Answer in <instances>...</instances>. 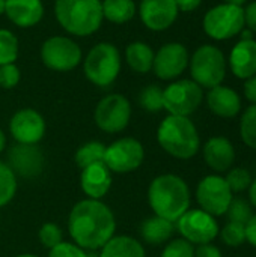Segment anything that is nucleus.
<instances>
[{
  "label": "nucleus",
  "instance_id": "38",
  "mask_svg": "<svg viewBox=\"0 0 256 257\" xmlns=\"http://www.w3.org/2000/svg\"><path fill=\"white\" fill-rule=\"evenodd\" d=\"M88 251L75 245L74 242H65L62 241L56 247L50 248L48 257H86Z\"/></svg>",
  "mask_w": 256,
  "mask_h": 257
},
{
  "label": "nucleus",
  "instance_id": "9",
  "mask_svg": "<svg viewBox=\"0 0 256 257\" xmlns=\"http://www.w3.org/2000/svg\"><path fill=\"white\" fill-rule=\"evenodd\" d=\"M131 119V104L121 93L104 96L95 107L94 120L97 126L107 134L124 131Z\"/></svg>",
  "mask_w": 256,
  "mask_h": 257
},
{
  "label": "nucleus",
  "instance_id": "11",
  "mask_svg": "<svg viewBox=\"0 0 256 257\" xmlns=\"http://www.w3.org/2000/svg\"><path fill=\"white\" fill-rule=\"evenodd\" d=\"M44 65L57 72H68L81 62V48L66 36H51L41 47Z\"/></svg>",
  "mask_w": 256,
  "mask_h": 257
},
{
  "label": "nucleus",
  "instance_id": "24",
  "mask_svg": "<svg viewBox=\"0 0 256 257\" xmlns=\"http://www.w3.org/2000/svg\"><path fill=\"white\" fill-rule=\"evenodd\" d=\"M100 257H145V248L133 236L119 235L110 238L103 245Z\"/></svg>",
  "mask_w": 256,
  "mask_h": 257
},
{
  "label": "nucleus",
  "instance_id": "25",
  "mask_svg": "<svg viewBox=\"0 0 256 257\" xmlns=\"http://www.w3.org/2000/svg\"><path fill=\"white\" fill-rule=\"evenodd\" d=\"M154 54L155 53L152 51V48L140 41L131 42L125 48V60L128 66L137 74H146L152 71Z\"/></svg>",
  "mask_w": 256,
  "mask_h": 257
},
{
  "label": "nucleus",
  "instance_id": "30",
  "mask_svg": "<svg viewBox=\"0 0 256 257\" xmlns=\"http://www.w3.org/2000/svg\"><path fill=\"white\" fill-rule=\"evenodd\" d=\"M18 57V39L8 30L0 29V65L15 63Z\"/></svg>",
  "mask_w": 256,
  "mask_h": 257
},
{
  "label": "nucleus",
  "instance_id": "4",
  "mask_svg": "<svg viewBox=\"0 0 256 257\" xmlns=\"http://www.w3.org/2000/svg\"><path fill=\"white\" fill-rule=\"evenodd\" d=\"M54 15L60 27L75 36L95 33L104 20L101 0H56Z\"/></svg>",
  "mask_w": 256,
  "mask_h": 257
},
{
  "label": "nucleus",
  "instance_id": "47",
  "mask_svg": "<svg viewBox=\"0 0 256 257\" xmlns=\"http://www.w3.org/2000/svg\"><path fill=\"white\" fill-rule=\"evenodd\" d=\"M5 5H6V0H0V15L5 14Z\"/></svg>",
  "mask_w": 256,
  "mask_h": 257
},
{
  "label": "nucleus",
  "instance_id": "23",
  "mask_svg": "<svg viewBox=\"0 0 256 257\" xmlns=\"http://www.w3.org/2000/svg\"><path fill=\"white\" fill-rule=\"evenodd\" d=\"M174 232H175V224L157 215H152L143 220L140 226V236L143 242L154 245V247L169 242Z\"/></svg>",
  "mask_w": 256,
  "mask_h": 257
},
{
  "label": "nucleus",
  "instance_id": "21",
  "mask_svg": "<svg viewBox=\"0 0 256 257\" xmlns=\"http://www.w3.org/2000/svg\"><path fill=\"white\" fill-rule=\"evenodd\" d=\"M229 66L235 77L247 80L256 75V41L241 39L231 51Z\"/></svg>",
  "mask_w": 256,
  "mask_h": 257
},
{
  "label": "nucleus",
  "instance_id": "26",
  "mask_svg": "<svg viewBox=\"0 0 256 257\" xmlns=\"http://www.w3.org/2000/svg\"><path fill=\"white\" fill-rule=\"evenodd\" d=\"M103 17L113 24H125L136 15L134 0H103Z\"/></svg>",
  "mask_w": 256,
  "mask_h": 257
},
{
  "label": "nucleus",
  "instance_id": "41",
  "mask_svg": "<svg viewBox=\"0 0 256 257\" xmlns=\"http://www.w3.org/2000/svg\"><path fill=\"white\" fill-rule=\"evenodd\" d=\"M244 96L252 104H256V75L246 80V83H244Z\"/></svg>",
  "mask_w": 256,
  "mask_h": 257
},
{
  "label": "nucleus",
  "instance_id": "8",
  "mask_svg": "<svg viewBox=\"0 0 256 257\" xmlns=\"http://www.w3.org/2000/svg\"><path fill=\"white\" fill-rule=\"evenodd\" d=\"M202 87L193 80H178L163 89V107L169 114L189 117L202 104Z\"/></svg>",
  "mask_w": 256,
  "mask_h": 257
},
{
  "label": "nucleus",
  "instance_id": "6",
  "mask_svg": "<svg viewBox=\"0 0 256 257\" xmlns=\"http://www.w3.org/2000/svg\"><path fill=\"white\" fill-rule=\"evenodd\" d=\"M190 74L201 87L213 89L220 86L226 77V59L220 48L214 45L199 47L190 57Z\"/></svg>",
  "mask_w": 256,
  "mask_h": 257
},
{
  "label": "nucleus",
  "instance_id": "14",
  "mask_svg": "<svg viewBox=\"0 0 256 257\" xmlns=\"http://www.w3.org/2000/svg\"><path fill=\"white\" fill-rule=\"evenodd\" d=\"M9 133L17 143L38 145L45 136V120L33 108H21L9 120Z\"/></svg>",
  "mask_w": 256,
  "mask_h": 257
},
{
  "label": "nucleus",
  "instance_id": "46",
  "mask_svg": "<svg viewBox=\"0 0 256 257\" xmlns=\"http://www.w3.org/2000/svg\"><path fill=\"white\" fill-rule=\"evenodd\" d=\"M246 2H247V0H225V3L235 5V6H241V8H243V5H244Z\"/></svg>",
  "mask_w": 256,
  "mask_h": 257
},
{
  "label": "nucleus",
  "instance_id": "5",
  "mask_svg": "<svg viewBox=\"0 0 256 257\" xmlns=\"http://www.w3.org/2000/svg\"><path fill=\"white\" fill-rule=\"evenodd\" d=\"M86 78L98 86L109 87L119 75L121 71V53L116 45L110 42H100L91 48L84 59Z\"/></svg>",
  "mask_w": 256,
  "mask_h": 257
},
{
  "label": "nucleus",
  "instance_id": "36",
  "mask_svg": "<svg viewBox=\"0 0 256 257\" xmlns=\"http://www.w3.org/2000/svg\"><path fill=\"white\" fill-rule=\"evenodd\" d=\"M161 257H195V247L183 238L174 239L166 244L161 251Z\"/></svg>",
  "mask_w": 256,
  "mask_h": 257
},
{
  "label": "nucleus",
  "instance_id": "28",
  "mask_svg": "<svg viewBox=\"0 0 256 257\" xmlns=\"http://www.w3.org/2000/svg\"><path fill=\"white\" fill-rule=\"evenodd\" d=\"M17 193V176L6 163L0 161V208L12 202Z\"/></svg>",
  "mask_w": 256,
  "mask_h": 257
},
{
  "label": "nucleus",
  "instance_id": "22",
  "mask_svg": "<svg viewBox=\"0 0 256 257\" xmlns=\"http://www.w3.org/2000/svg\"><path fill=\"white\" fill-rule=\"evenodd\" d=\"M207 104L216 116L225 119L235 117L241 110V99L238 93L234 89L222 84L210 89L207 95Z\"/></svg>",
  "mask_w": 256,
  "mask_h": 257
},
{
  "label": "nucleus",
  "instance_id": "3",
  "mask_svg": "<svg viewBox=\"0 0 256 257\" xmlns=\"http://www.w3.org/2000/svg\"><path fill=\"white\" fill-rule=\"evenodd\" d=\"M157 142L161 149L174 158L190 160L201 148L199 133L195 123L184 116L169 114L157 130Z\"/></svg>",
  "mask_w": 256,
  "mask_h": 257
},
{
  "label": "nucleus",
  "instance_id": "7",
  "mask_svg": "<svg viewBox=\"0 0 256 257\" xmlns=\"http://www.w3.org/2000/svg\"><path fill=\"white\" fill-rule=\"evenodd\" d=\"M244 26V8L229 3L211 8L204 17L205 33L216 41L234 38L243 32Z\"/></svg>",
  "mask_w": 256,
  "mask_h": 257
},
{
  "label": "nucleus",
  "instance_id": "16",
  "mask_svg": "<svg viewBox=\"0 0 256 257\" xmlns=\"http://www.w3.org/2000/svg\"><path fill=\"white\" fill-rule=\"evenodd\" d=\"M44 154L38 145L17 143L8 151V166L15 176L24 179H33L44 170Z\"/></svg>",
  "mask_w": 256,
  "mask_h": 257
},
{
  "label": "nucleus",
  "instance_id": "29",
  "mask_svg": "<svg viewBox=\"0 0 256 257\" xmlns=\"http://www.w3.org/2000/svg\"><path fill=\"white\" fill-rule=\"evenodd\" d=\"M139 104L143 110L149 113H157L163 110V89L157 84H149L143 87L139 93Z\"/></svg>",
  "mask_w": 256,
  "mask_h": 257
},
{
  "label": "nucleus",
  "instance_id": "19",
  "mask_svg": "<svg viewBox=\"0 0 256 257\" xmlns=\"http://www.w3.org/2000/svg\"><path fill=\"white\" fill-rule=\"evenodd\" d=\"M204 160L210 169L214 172H226L235 161V149L231 140L217 136L207 140L202 149Z\"/></svg>",
  "mask_w": 256,
  "mask_h": 257
},
{
  "label": "nucleus",
  "instance_id": "12",
  "mask_svg": "<svg viewBox=\"0 0 256 257\" xmlns=\"http://www.w3.org/2000/svg\"><path fill=\"white\" fill-rule=\"evenodd\" d=\"M177 229L183 239L193 245L210 244L219 236V224L213 215L202 209H189L177 220Z\"/></svg>",
  "mask_w": 256,
  "mask_h": 257
},
{
  "label": "nucleus",
  "instance_id": "42",
  "mask_svg": "<svg viewBox=\"0 0 256 257\" xmlns=\"http://www.w3.org/2000/svg\"><path fill=\"white\" fill-rule=\"evenodd\" d=\"M175 3H177L178 11H181V12H192V11L199 8L202 0H175Z\"/></svg>",
  "mask_w": 256,
  "mask_h": 257
},
{
  "label": "nucleus",
  "instance_id": "35",
  "mask_svg": "<svg viewBox=\"0 0 256 257\" xmlns=\"http://www.w3.org/2000/svg\"><path fill=\"white\" fill-rule=\"evenodd\" d=\"M38 238H39V242L45 248L50 250L63 241V232L56 223H45L41 226V229L38 232Z\"/></svg>",
  "mask_w": 256,
  "mask_h": 257
},
{
  "label": "nucleus",
  "instance_id": "1",
  "mask_svg": "<svg viewBox=\"0 0 256 257\" xmlns=\"http://www.w3.org/2000/svg\"><path fill=\"white\" fill-rule=\"evenodd\" d=\"M115 215L101 200L84 199L72 206L68 217V233L80 248L98 251L115 236Z\"/></svg>",
  "mask_w": 256,
  "mask_h": 257
},
{
  "label": "nucleus",
  "instance_id": "48",
  "mask_svg": "<svg viewBox=\"0 0 256 257\" xmlns=\"http://www.w3.org/2000/svg\"><path fill=\"white\" fill-rule=\"evenodd\" d=\"M86 257H100V253H97V251H88Z\"/></svg>",
  "mask_w": 256,
  "mask_h": 257
},
{
  "label": "nucleus",
  "instance_id": "40",
  "mask_svg": "<svg viewBox=\"0 0 256 257\" xmlns=\"http://www.w3.org/2000/svg\"><path fill=\"white\" fill-rule=\"evenodd\" d=\"M244 24H247L252 33H256V2L249 3L244 8Z\"/></svg>",
  "mask_w": 256,
  "mask_h": 257
},
{
  "label": "nucleus",
  "instance_id": "44",
  "mask_svg": "<svg viewBox=\"0 0 256 257\" xmlns=\"http://www.w3.org/2000/svg\"><path fill=\"white\" fill-rule=\"evenodd\" d=\"M249 199H250V205L256 208V178L252 179V184L249 187Z\"/></svg>",
  "mask_w": 256,
  "mask_h": 257
},
{
  "label": "nucleus",
  "instance_id": "32",
  "mask_svg": "<svg viewBox=\"0 0 256 257\" xmlns=\"http://www.w3.org/2000/svg\"><path fill=\"white\" fill-rule=\"evenodd\" d=\"M229 221L232 223H238V224H247L249 220L253 217V211H252V205L244 200V199H234L229 203V208L226 211Z\"/></svg>",
  "mask_w": 256,
  "mask_h": 257
},
{
  "label": "nucleus",
  "instance_id": "39",
  "mask_svg": "<svg viewBox=\"0 0 256 257\" xmlns=\"http://www.w3.org/2000/svg\"><path fill=\"white\" fill-rule=\"evenodd\" d=\"M195 257H223L222 256V251L213 245L211 242L210 244H202V245H198L195 248Z\"/></svg>",
  "mask_w": 256,
  "mask_h": 257
},
{
  "label": "nucleus",
  "instance_id": "33",
  "mask_svg": "<svg viewBox=\"0 0 256 257\" xmlns=\"http://www.w3.org/2000/svg\"><path fill=\"white\" fill-rule=\"evenodd\" d=\"M219 235L228 247H240L246 242V226L229 221L222 230H219Z\"/></svg>",
  "mask_w": 256,
  "mask_h": 257
},
{
  "label": "nucleus",
  "instance_id": "31",
  "mask_svg": "<svg viewBox=\"0 0 256 257\" xmlns=\"http://www.w3.org/2000/svg\"><path fill=\"white\" fill-rule=\"evenodd\" d=\"M240 136L246 146L256 149V104H252L241 116Z\"/></svg>",
  "mask_w": 256,
  "mask_h": 257
},
{
  "label": "nucleus",
  "instance_id": "27",
  "mask_svg": "<svg viewBox=\"0 0 256 257\" xmlns=\"http://www.w3.org/2000/svg\"><path fill=\"white\" fill-rule=\"evenodd\" d=\"M106 146L101 142H88L81 145L75 152V163L80 169L89 167L92 164L104 163Z\"/></svg>",
  "mask_w": 256,
  "mask_h": 257
},
{
  "label": "nucleus",
  "instance_id": "13",
  "mask_svg": "<svg viewBox=\"0 0 256 257\" xmlns=\"http://www.w3.org/2000/svg\"><path fill=\"white\" fill-rule=\"evenodd\" d=\"M232 191L225 178L219 175L205 176L196 188V202L201 209L213 217L225 215L232 200Z\"/></svg>",
  "mask_w": 256,
  "mask_h": 257
},
{
  "label": "nucleus",
  "instance_id": "18",
  "mask_svg": "<svg viewBox=\"0 0 256 257\" xmlns=\"http://www.w3.org/2000/svg\"><path fill=\"white\" fill-rule=\"evenodd\" d=\"M80 187L88 199L101 200L112 188V172L104 163L81 169Z\"/></svg>",
  "mask_w": 256,
  "mask_h": 257
},
{
  "label": "nucleus",
  "instance_id": "10",
  "mask_svg": "<svg viewBox=\"0 0 256 257\" xmlns=\"http://www.w3.org/2000/svg\"><path fill=\"white\" fill-rule=\"evenodd\" d=\"M145 160L143 145L134 137H122L106 146L104 164L112 173H130L137 170Z\"/></svg>",
  "mask_w": 256,
  "mask_h": 257
},
{
  "label": "nucleus",
  "instance_id": "37",
  "mask_svg": "<svg viewBox=\"0 0 256 257\" xmlns=\"http://www.w3.org/2000/svg\"><path fill=\"white\" fill-rule=\"evenodd\" d=\"M21 78L20 68L15 63L0 65V87L3 89H14Z\"/></svg>",
  "mask_w": 256,
  "mask_h": 257
},
{
  "label": "nucleus",
  "instance_id": "20",
  "mask_svg": "<svg viewBox=\"0 0 256 257\" xmlns=\"http://www.w3.org/2000/svg\"><path fill=\"white\" fill-rule=\"evenodd\" d=\"M5 14L15 26L27 29L42 20L44 5L41 0H6Z\"/></svg>",
  "mask_w": 256,
  "mask_h": 257
},
{
  "label": "nucleus",
  "instance_id": "17",
  "mask_svg": "<svg viewBox=\"0 0 256 257\" xmlns=\"http://www.w3.org/2000/svg\"><path fill=\"white\" fill-rule=\"evenodd\" d=\"M178 14L175 0H142L139 6L142 23L154 32L169 29L177 21Z\"/></svg>",
  "mask_w": 256,
  "mask_h": 257
},
{
  "label": "nucleus",
  "instance_id": "34",
  "mask_svg": "<svg viewBox=\"0 0 256 257\" xmlns=\"http://www.w3.org/2000/svg\"><path fill=\"white\" fill-rule=\"evenodd\" d=\"M226 182L231 188L232 193H241L249 190L250 184H252V176L249 173V170L243 169V167H237L229 170V173L226 175Z\"/></svg>",
  "mask_w": 256,
  "mask_h": 257
},
{
  "label": "nucleus",
  "instance_id": "43",
  "mask_svg": "<svg viewBox=\"0 0 256 257\" xmlns=\"http://www.w3.org/2000/svg\"><path fill=\"white\" fill-rule=\"evenodd\" d=\"M246 241L256 247V214H253V217L246 224Z\"/></svg>",
  "mask_w": 256,
  "mask_h": 257
},
{
  "label": "nucleus",
  "instance_id": "49",
  "mask_svg": "<svg viewBox=\"0 0 256 257\" xmlns=\"http://www.w3.org/2000/svg\"><path fill=\"white\" fill-rule=\"evenodd\" d=\"M15 257H38L36 254H30V253H23V254H18Z\"/></svg>",
  "mask_w": 256,
  "mask_h": 257
},
{
  "label": "nucleus",
  "instance_id": "45",
  "mask_svg": "<svg viewBox=\"0 0 256 257\" xmlns=\"http://www.w3.org/2000/svg\"><path fill=\"white\" fill-rule=\"evenodd\" d=\"M5 148H6V136H5V133L0 130V154L5 151Z\"/></svg>",
  "mask_w": 256,
  "mask_h": 257
},
{
  "label": "nucleus",
  "instance_id": "2",
  "mask_svg": "<svg viewBox=\"0 0 256 257\" xmlns=\"http://www.w3.org/2000/svg\"><path fill=\"white\" fill-rule=\"evenodd\" d=\"M190 188L178 175L164 173L149 184L148 203L157 217L175 223L190 209Z\"/></svg>",
  "mask_w": 256,
  "mask_h": 257
},
{
  "label": "nucleus",
  "instance_id": "15",
  "mask_svg": "<svg viewBox=\"0 0 256 257\" xmlns=\"http://www.w3.org/2000/svg\"><path fill=\"white\" fill-rule=\"evenodd\" d=\"M189 51L180 42L164 44L155 54L152 71L160 80H174L189 66Z\"/></svg>",
  "mask_w": 256,
  "mask_h": 257
}]
</instances>
